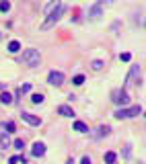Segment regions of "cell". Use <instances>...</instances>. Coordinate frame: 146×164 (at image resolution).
I'll use <instances>...</instances> for the list:
<instances>
[{
  "mask_svg": "<svg viewBox=\"0 0 146 164\" xmlns=\"http://www.w3.org/2000/svg\"><path fill=\"white\" fill-rule=\"evenodd\" d=\"M119 60H121V62H130V60H132V54H130V51H124V54L119 55Z\"/></svg>",
  "mask_w": 146,
  "mask_h": 164,
  "instance_id": "25",
  "label": "cell"
},
{
  "mask_svg": "<svg viewBox=\"0 0 146 164\" xmlns=\"http://www.w3.org/2000/svg\"><path fill=\"white\" fill-rule=\"evenodd\" d=\"M115 160H117L115 152H107V154H105V162L107 164H115Z\"/></svg>",
  "mask_w": 146,
  "mask_h": 164,
  "instance_id": "16",
  "label": "cell"
},
{
  "mask_svg": "<svg viewBox=\"0 0 146 164\" xmlns=\"http://www.w3.org/2000/svg\"><path fill=\"white\" fill-rule=\"evenodd\" d=\"M33 156H37V158H41L43 154H45V144H41V142H35L33 144Z\"/></svg>",
  "mask_w": 146,
  "mask_h": 164,
  "instance_id": "7",
  "label": "cell"
},
{
  "mask_svg": "<svg viewBox=\"0 0 146 164\" xmlns=\"http://www.w3.org/2000/svg\"><path fill=\"white\" fill-rule=\"evenodd\" d=\"M105 2H107V4H111V2H113V0H99V4H101V6H103V4H105Z\"/></svg>",
  "mask_w": 146,
  "mask_h": 164,
  "instance_id": "29",
  "label": "cell"
},
{
  "mask_svg": "<svg viewBox=\"0 0 146 164\" xmlns=\"http://www.w3.org/2000/svg\"><path fill=\"white\" fill-rule=\"evenodd\" d=\"M8 162H10V164H19V162H21V158H19V156H13Z\"/></svg>",
  "mask_w": 146,
  "mask_h": 164,
  "instance_id": "27",
  "label": "cell"
},
{
  "mask_svg": "<svg viewBox=\"0 0 146 164\" xmlns=\"http://www.w3.org/2000/svg\"><path fill=\"white\" fill-rule=\"evenodd\" d=\"M113 117L115 119H128V109H117L113 113Z\"/></svg>",
  "mask_w": 146,
  "mask_h": 164,
  "instance_id": "14",
  "label": "cell"
},
{
  "mask_svg": "<svg viewBox=\"0 0 146 164\" xmlns=\"http://www.w3.org/2000/svg\"><path fill=\"white\" fill-rule=\"evenodd\" d=\"M62 6V0H52L48 6H45V14H49V13H54L56 8H60Z\"/></svg>",
  "mask_w": 146,
  "mask_h": 164,
  "instance_id": "9",
  "label": "cell"
},
{
  "mask_svg": "<svg viewBox=\"0 0 146 164\" xmlns=\"http://www.w3.org/2000/svg\"><path fill=\"white\" fill-rule=\"evenodd\" d=\"M48 82H49V84H54V86H62V84H64V74L54 70V72H49Z\"/></svg>",
  "mask_w": 146,
  "mask_h": 164,
  "instance_id": "4",
  "label": "cell"
},
{
  "mask_svg": "<svg viewBox=\"0 0 146 164\" xmlns=\"http://www.w3.org/2000/svg\"><path fill=\"white\" fill-rule=\"evenodd\" d=\"M0 39H2V35H0Z\"/></svg>",
  "mask_w": 146,
  "mask_h": 164,
  "instance_id": "31",
  "label": "cell"
},
{
  "mask_svg": "<svg viewBox=\"0 0 146 164\" xmlns=\"http://www.w3.org/2000/svg\"><path fill=\"white\" fill-rule=\"evenodd\" d=\"M58 113H60V115H64V117H72V115H74L72 107H68V105H60V107H58Z\"/></svg>",
  "mask_w": 146,
  "mask_h": 164,
  "instance_id": "8",
  "label": "cell"
},
{
  "mask_svg": "<svg viewBox=\"0 0 146 164\" xmlns=\"http://www.w3.org/2000/svg\"><path fill=\"white\" fill-rule=\"evenodd\" d=\"M138 72H140V68H138V66H134V68H132V72H130V74H128V84H132V80H134V76L138 74Z\"/></svg>",
  "mask_w": 146,
  "mask_h": 164,
  "instance_id": "19",
  "label": "cell"
},
{
  "mask_svg": "<svg viewBox=\"0 0 146 164\" xmlns=\"http://www.w3.org/2000/svg\"><path fill=\"white\" fill-rule=\"evenodd\" d=\"M21 117H23V121H27L29 125H41V119H39L37 115H33V113H27V111H23Z\"/></svg>",
  "mask_w": 146,
  "mask_h": 164,
  "instance_id": "6",
  "label": "cell"
},
{
  "mask_svg": "<svg viewBox=\"0 0 146 164\" xmlns=\"http://www.w3.org/2000/svg\"><path fill=\"white\" fill-rule=\"evenodd\" d=\"M101 17H103V6L97 2V4H95V6L89 10V20H99Z\"/></svg>",
  "mask_w": 146,
  "mask_h": 164,
  "instance_id": "5",
  "label": "cell"
},
{
  "mask_svg": "<svg viewBox=\"0 0 146 164\" xmlns=\"http://www.w3.org/2000/svg\"><path fill=\"white\" fill-rule=\"evenodd\" d=\"M19 49H21V43H19V41H10V43H8V51H10V54H17Z\"/></svg>",
  "mask_w": 146,
  "mask_h": 164,
  "instance_id": "13",
  "label": "cell"
},
{
  "mask_svg": "<svg viewBox=\"0 0 146 164\" xmlns=\"http://www.w3.org/2000/svg\"><path fill=\"white\" fill-rule=\"evenodd\" d=\"M64 13H66V6H60V8H56L54 13H49V14H48V20L41 25V31H48V29H52V27L58 23V20L62 19Z\"/></svg>",
  "mask_w": 146,
  "mask_h": 164,
  "instance_id": "1",
  "label": "cell"
},
{
  "mask_svg": "<svg viewBox=\"0 0 146 164\" xmlns=\"http://www.w3.org/2000/svg\"><path fill=\"white\" fill-rule=\"evenodd\" d=\"M140 113H142V107H140V105H136V107H132V109H128V117H138Z\"/></svg>",
  "mask_w": 146,
  "mask_h": 164,
  "instance_id": "10",
  "label": "cell"
},
{
  "mask_svg": "<svg viewBox=\"0 0 146 164\" xmlns=\"http://www.w3.org/2000/svg\"><path fill=\"white\" fill-rule=\"evenodd\" d=\"M72 82H74V84H76V86H80V84H84V76H74V78H72Z\"/></svg>",
  "mask_w": 146,
  "mask_h": 164,
  "instance_id": "23",
  "label": "cell"
},
{
  "mask_svg": "<svg viewBox=\"0 0 146 164\" xmlns=\"http://www.w3.org/2000/svg\"><path fill=\"white\" fill-rule=\"evenodd\" d=\"M23 62L27 64L29 68H35V66H39L41 55H39L37 49H25V51H23Z\"/></svg>",
  "mask_w": 146,
  "mask_h": 164,
  "instance_id": "2",
  "label": "cell"
},
{
  "mask_svg": "<svg viewBox=\"0 0 146 164\" xmlns=\"http://www.w3.org/2000/svg\"><path fill=\"white\" fill-rule=\"evenodd\" d=\"M80 164H93V162H90V158H89V156H84L83 160H80Z\"/></svg>",
  "mask_w": 146,
  "mask_h": 164,
  "instance_id": "28",
  "label": "cell"
},
{
  "mask_svg": "<svg viewBox=\"0 0 146 164\" xmlns=\"http://www.w3.org/2000/svg\"><path fill=\"white\" fill-rule=\"evenodd\" d=\"M0 10H2V13H8V10H10V2L2 0V2H0Z\"/></svg>",
  "mask_w": 146,
  "mask_h": 164,
  "instance_id": "21",
  "label": "cell"
},
{
  "mask_svg": "<svg viewBox=\"0 0 146 164\" xmlns=\"http://www.w3.org/2000/svg\"><path fill=\"white\" fill-rule=\"evenodd\" d=\"M4 131H6V133H10V131H14V123H13V121L4 123Z\"/></svg>",
  "mask_w": 146,
  "mask_h": 164,
  "instance_id": "26",
  "label": "cell"
},
{
  "mask_svg": "<svg viewBox=\"0 0 146 164\" xmlns=\"http://www.w3.org/2000/svg\"><path fill=\"white\" fill-rule=\"evenodd\" d=\"M31 102H35V105H41V102H43V95H33V96H31Z\"/></svg>",
  "mask_w": 146,
  "mask_h": 164,
  "instance_id": "22",
  "label": "cell"
},
{
  "mask_svg": "<svg viewBox=\"0 0 146 164\" xmlns=\"http://www.w3.org/2000/svg\"><path fill=\"white\" fill-rule=\"evenodd\" d=\"M109 131H111V127L109 125H101L97 131V137H103V136H109Z\"/></svg>",
  "mask_w": 146,
  "mask_h": 164,
  "instance_id": "12",
  "label": "cell"
},
{
  "mask_svg": "<svg viewBox=\"0 0 146 164\" xmlns=\"http://www.w3.org/2000/svg\"><path fill=\"white\" fill-rule=\"evenodd\" d=\"M66 164H74V160H68V162H66Z\"/></svg>",
  "mask_w": 146,
  "mask_h": 164,
  "instance_id": "30",
  "label": "cell"
},
{
  "mask_svg": "<svg viewBox=\"0 0 146 164\" xmlns=\"http://www.w3.org/2000/svg\"><path fill=\"white\" fill-rule=\"evenodd\" d=\"M74 129L80 131V133H86V131H89V127H86L83 121H76V123H74Z\"/></svg>",
  "mask_w": 146,
  "mask_h": 164,
  "instance_id": "18",
  "label": "cell"
},
{
  "mask_svg": "<svg viewBox=\"0 0 146 164\" xmlns=\"http://www.w3.org/2000/svg\"><path fill=\"white\" fill-rule=\"evenodd\" d=\"M0 102H2V105H13V96L8 95V92H2V95H0Z\"/></svg>",
  "mask_w": 146,
  "mask_h": 164,
  "instance_id": "11",
  "label": "cell"
},
{
  "mask_svg": "<svg viewBox=\"0 0 146 164\" xmlns=\"http://www.w3.org/2000/svg\"><path fill=\"white\" fill-rule=\"evenodd\" d=\"M10 146V140H8L6 133H0V148H8Z\"/></svg>",
  "mask_w": 146,
  "mask_h": 164,
  "instance_id": "15",
  "label": "cell"
},
{
  "mask_svg": "<svg viewBox=\"0 0 146 164\" xmlns=\"http://www.w3.org/2000/svg\"><path fill=\"white\" fill-rule=\"evenodd\" d=\"M13 146L17 148V150H23V148H25V140H21V137H17V140L13 142Z\"/></svg>",
  "mask_w": 146,
  "mask_h": 164,
  "instance_id": "20",
  "label": "cell"
},
{
  "mask_svg": "<svg viewBox=\"0 0 146 164\" xmlns=\"http://www.w3.org/2000/svg\"><path fill=\"white\" fill-rule=\"evenodd\" d=\"M29 90H31V84H23V86H19V90H17V96H23V95H27Z\"/></svg>",
  "mask_w": 146,
  "mask_h": 164,
  "instance_id": "17",
  "label": "cell"
},
{
  "mask_svg": "<svg viewBox=\"0 0 146 164\" xmlns=\"http://www.w3.org/2000/svg\"><path fill=\"white\" fill-rule=\"evenodd\" d=\"M90 66H93V70H101V68H103V66H105V64H103V62H101V60H95V62H93V64H90Z\"/></svg>",
  "mask_w": 146,
  "mask_h": 164,
  "instance_id": "24",
  "label": "cell"
},
{
  "mask_svg": "<svg viewBox=\"0 0 146 164\" xmlns=\"http://www.w3.org/2000/svg\"><path fill=\"white\" fill-rule=\"evenodd\" d=\"M111 101L115 102V105H119V107H125V105L130 102V95H128L125 88H117V90L111 92Z\"/></svg>",
  "mask_w": 146,
  "mask_h": 164,
  "instance_id": "3",
  "label": "cell"
}]
</instances>
